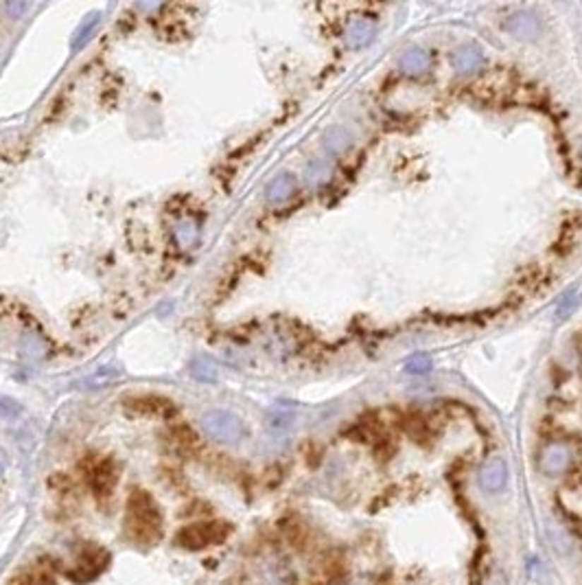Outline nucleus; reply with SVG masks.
<instances>
[{
  "instance_id": "f257e3e1",
  "label": "nucleus",
  "mask_w": 582,
  "mask_h": 585,
  "mask_svg": "<svg viewBox=\"0 0 582 585\" xmlns=\"http://www.w3.org/2000/svg\"><path fill=\"white\" fill-rule=\"evenodd\" d=\"M127 535L131 542L141 546H151L160 539L162 533V515L158 504L147 491H133L127 502Z\"/></svg>"
},
{
  "instance_id": "f03ea898",
  "label": "nucleus",
  "mask_w": 582,
  "mask_h": 585,
  "mask_svg": "<svg viewBox=\"0 0 582 585\" xmlns=\"http://www.w3.org/2000/svg\"><path fill=\"white\" fill-rule=\"evenodd\" d=\"M230 535V526L223 522H199L177 533L175 542L186 550H201L213 544H221Z\"/></svg>"
},
{
  "instance_id": "7ed1b4c3",
  "label": "nucleus",
  "mask_w": 582,
  "mask_h": 585,
  "mask_svg": "<svg viewBox=\"0 0 582 585\" xmlns=\"http://www.w3.org/2000/svg\"><path fill=\"white\" fill-rule=\"evenodd\" d=\"M201 427L204 432L217 441V443H226V445H234L243 439V423L239 417H234L232 412L226 410H210L201 417Z\"/></svg>"
},
{
  "instance_id": "20e7f679",
  "label": "nucleus",
  "mask_w": 582,
  "mask_h": 585,
  "mask_svg": "<svg viewBox=\"0 0 582 585\" xmlns=\"http://www.w3.org/2000/svg\"><path fill=\"white\" fill-rule=\"evenodd\" d=\"M571 465V449L565 443H552L543 449L541 471L547 476H561Z\"/></svg>"
},
{
  "instance_id": "39448f33",
  "label": "nucleus",
  "mask_w": 582,
  "mask_h": 585,
  "mask_svg": "<svg viewBox=\"0 0 582 585\" xmlns=\"http://www.w3.org/2000/svg\"><path fill=\"white\" fill-rule=\"evenodd\" d=\"M508 485V465L504 458H490L480 469V487L486 493H499Z\"/></svg>"
},
{
  "instance_id": "423d86ee",
  "label": "nucleus",
  "mask_w": 582,
  "mask_h": 585,
  "mask_svg": "<svg viewBox=\"0 0 582 585\" xmlns=\"http://www.w3.org/2000/svg\"><path fill=\"white\" fill-rule=\"evenodd\" d=\"M508 29L517 35L519 40H534V37H539V33L543 31V25H541V20L536 18L534 13L530 11H519V13H514L508 22Z\"/></svg>"
},
{
  "instance_id": "0eeeda50",
  "label": "nucleus",
  "mask_w": 582,
  "mask_h": 585,
  "mask_svg": "<svg viewBox=\"0 0 582 585\" xmlns=\"http://www.w3.org/2000/svg\"><path fill=\"white\" fill-rule=\"evenodd\" d=\"M294 193H296V178L291 173H283L267 185L265 199L270 202V204H283V202H287Z\"/></svg>"
},
{
  "instance_id": "6e6552de",
  "label": "nucleus",
  "mask_w": 582,
  "mask_h": 585,
  "mask_svg": "<svg viewBox=\"0 0 582 585\" xmlns=\"http://www.w3.org/2000/svg\"><path fill=\"white\" fill-rule=\"evenodd\" d=\"M374 33H376V29H374L372 22L357 20V22H352V25L348 27L346 40H348V44H350L352 49H364V47H368V44L374 40Z\"/></svg>"
},
{
  "instance_id": "1a4fd4ad",
  "label": "nucleus",
  "mask_w": 582,
  "mask_h": 585,
  "mask_svg": "<svg viewBox=\"0 0 582 585\" xmlns=\"http://www.w3.org/2000/svg\"><path fill=\"white\" fill-rule=\"evenodd\" d=\"M453 64H456V69L460 73H473L484 64V55L477 47H473V44H466V47L456 51Z\"/></svg>"
},
{
  "instance_id": "9d476101",
  "label": "nucleus",
  "mask_w": 582,
  "mask_h": 585,
  "mask_svg": "<svg viewBox=\"0 0 582 585\" xmlns=\"http://www.w3.org/2000/svg\"><path fill=\"white\" fill-rule=\"evenodd\" d=\"M114 485H117V469H114V465H112L109 461L101 463L95 469V474H93V487H95V491L99 493V496H109L112 489H114Z\"/></svg>"
},
{
  "instance_id": "9b49d317",
  "label": "nucleus",
  "mask_w": 582,
  "mask_h": 585,
  "mask_svg": "<svg viewBox=\"0 0 582 585\" xmlns=\"http://www.w3.org/2000/svg\"><path fill=\"white\" fill-rule=\"evenodd\" d=\"M398 66H400V71H405L410 75L422 73L429 66V53L422 51V49H410V51H405L400 55Z\"/></svg>"
},
{
  "instance_id": "f8f14e48",
  "label": "nucleus",
  "mask_w": 582,
  "mask_h": 585,
  "mask_svg": "<svg viewBox=\"0 0 582 585\" xmlns=\"http://www.w3.org/2000/svg\"><path fill=\"white\" fill-rule=\"evenodd\" d=\"M352 143V137L344 129V127H333L326 139H324V147L331 151V154H342L344 149H348Z\"/></svg>"
},
{
  "instance_id": "ddd939ff",
  "label": "nucleus",
  "mask_w": 582,
  "mask_h": 585,
  "mask_svg": "<svg viewBox=\"0 0 582 585\" xmlns=\"http://www.w3.org/2000/svg\"><path fill=\"white\" fill-rule=\"evenodd\" d=\"M173 235H175L177 243H180L182 248H191V245H195L197 239H199V228H197L195 221L184 219V221H180V224L175 226Z\"/></svg>"
},
{
  "instance_id": "4468645a",
  "label": "nucleus",
  "mask_w": 582,
  "mask_h": 585,
  "mask_svg": "<svg viewBox=\"0 0 582 585\" xmlns=\"http://www.w3.org/2000/svg\"><path fill=\"white\" fill-rule=\"evenodd\" d=\"M191 373H193V377H197L201 381H215L217 379L215 362L208 357H197L195 362L191 364Z\"/></svg>"
},
{
  "instance_id": "2eb2a0df",
  "label": "nucleus",
  "mask_w": 582,
  "mask_h": 585,
  "mask_svg": "<svg viewBox=\"0 0 582 585\" xmlns=\"http://www.w3.org/2000/svg\"><path fill=\"white\" fill-rule=\"evenodd\" d=\"M95 25H97V16H90V20H88V25H83V27H81V29L77 31V37L73 40V44H75V47H79V44H81V42H83V40L88 37V33L93 31V27H95Z\"/></svg>"
},
{
  "instance_id": "dca6fc26",
  "label": "nucleus",
  "mask_w": 582,
  "mask_h": 585,
  "mask_svg": "<svg viewBox=\"0 0 582 585\" xmlns=\"http://www.w3.org/2000/svg\"><path fill=\"white\" fill-rule=\"evenodd\" d=\"M5 469H7V454L3 452V449H0V476L5 474Z\"/></svg>"
}]
</instances>
